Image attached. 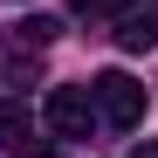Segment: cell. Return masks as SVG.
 <instances>
[{"mask_svg":"<svg viewBox=\"0 0 158 158\" xmlns=\"http://www.w3.org/2000/svg\"><path fill=\"white\" fill-rule=\"evenodd\" d=\"M89 103H96V117L117 124V131H138L144 124V83L124 76V69H103L96 83H89Z\"/></svg>","mask_w":158,"mask_h":158,"instance_id":"1","label":"cell"},{"mask_svg":"<svg viewBox=\"0 0 158 158\" xmlns=\"http://www.w3.org/2000/svg\"><path fill=\"white\" fill-rule=\"evenodd\" d=\"M41 117H48V131H55V138H89V124H96V103H89V89L55 83V89H48V103H41Z\"/></svg>","mask_w":158,"mask_h":158,"instance_id":"2","label":"cell"},{"mask_svg":"<svg viewBox=\"0 0 158 158\" xmlns=\"http://www.w3.org/2000/svg\"><path fill=\"white\" fill-rule=\"evenodd\" d=\"M117 48H131V55L158 48V14H151V7H124V14H117Z\"/></svg>","mask_w":158,"mask_h":158,"instance_id":"3","label":"cell"},{"mask_svg":"<svg viewBox=\"0 0 158 158\" xmlns=\"http://www.w3.org/2000/svg\"><path fill=\"white\" fill-rule=\"evenodd\" d=\"M35 138V117L21 110V103H0V151H14V144H28Z\"/></svg>","mask_w":158,"mask_h":158,"instance_id":"4","label":"cell"},{"mask_svg":"<svg viewBox=\"0 0 158 158\" xmlns=\"http://www.w3.org/2000/svg\"><path fill=\"white\" fill-rule=\"evenodd\" d=\"M55 35H62L55 14H28V21H14V41H21V48H48Z\"/></svg>","mask_w":158,"mask_h":158,"instance_id":"5","label":"cell"},{"mask_svg":"<svg viewBox=\"0 0 158 158\" xmlns=\"http://www.w3.org/2000/svg\"><path fill=\"white\" fill-rule=\"evenodd\" d=\"M76 14H124V0H76Z\"/></svg>","mask_w":158,"mask_h":158,"instance_id":"6","label":"cell"},{"mask_svg":"<svg viewBox=\"0 0 158 158\" xmlns=\"http://www.w3.org/2000/svg\"><path fill=\"white\" fill-rule=\"evenodd\" d=\"M14 158H62L55 144H14Z\"/></svg>","mask_w":158,"mask_h":158,"instance_id":"7","label":"cell"},{"mask_svg":"<svg viewBox=\"0 0 158 158\" xmlns=\"http://www.w3.org/2000/svg\"><path fill=\"white\" fill-rule=\"evenodd\" d=\"M138 158H158V144H144V151H138Z\"/></svg>","mask_w":158,"mask_h":158,"instance_id":"8","label":"cell"}]
</instances>
